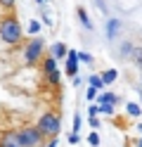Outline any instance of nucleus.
Returning <instances> with one entry per match:
<instances>
[{"instance_id": "nucleus-1", "label": "nucleus", "mask_w": 142, "mask_h": 147, "mask_svg": "<svg viewBox=\"0 0 142 147\" xmlns=\"http://www.w3.org/2000/svg\"><path fill=\"white\" fill-rule=\"evenodd\" d=\"M36 128L40 131V135L45 140H50V138H57L62 133V114H55V112H45L38 116L36 121Z\"/></svg>"}, {"instance_id": "nucleus-2", "label": "nucleus", "mask_w": 142, "mask_h": 147, "mask_svg": "<svg viewBox=\"0 0 142 147\" xmlns=\"http://www.w3.org/2000/svg\"><path fill=\"white\" fill-rule=\"evenodd\" d=\"M22 24L17 22V17H3V22H0V40L7 43V45H17L22 43Z\"/></svg>"}, {"instance_id": "nucleus-3", "label": "nucleus", "mask_w": 142, "mask_h": 147, "mask_svg": "<svg viewBox=\"0 0 142 147\" xmlns=\"http://www.w3.org/2000/svg\"><path fill=\"white\" fill-rule=\"evenodd\" d=\"M43 55H45V40L33 36V38L26 43V48H24V62L28 67H33V64H38L43 59Z\"/></svg>"}, {"instance_id": "nucleus-4", "label": "nucleus", "mask_w": 142, "mask_h": 147, "mask_svg": "<svg viewBox=\"0 0 142 147\" xmlns=\"http://www.w3.org/2000/svg\"><path fill=\"white\" fill-rule=\"evenodd\" d=\"M17 133H19V145L22 147H43L45 145V138L40 135V131L36 126H26Z\"/></svg>"}, {"instance_id": "nucleus-5", "label": "nucleus", "mask_w": 142, "mask_h": 147, "mask_svg": "<svg viewBox=\"0 0 142 147\" xmlns=\"http://www.w3.org/2000/svg\"><path fill=\"white\" fill-rule=\"evenodd\" d=\"M64 74L66 76H76L78 74V57H76V50H69L66 52V67H64Z\"/></svg>"}, {"instance_id": "nucleus-6", "label": "nucleus", "mask_w": 142, "mask_h": 147, "mask_svg": "<svg viewBox=\"0 0 142 147\" xmlns=\"http://www.w3.org/2000/svg\"><path fill=\"white\" fill-rule=\"evenodd\" d=\"M0 145L3 147H22L19 145V133L17 131H5L0 135Z\"/></svg>"}, {"instance_id": "nucleus-7", "label": "nucleus", "mask_w": 142, "mask_h": 147, "mask_svg": "<svg viewBox=\"0 0 142 147\" xmlns=\"http://www.w3.org/2000/svg\"><path fill=\"white\" fill-rule=\"evenodd\" d=\"M66 52H69V48H66L64 43H55L52 48H50V57H52V59H64Z\"/></svg>"}, {"instance_id": "nucleus-8", "label": "nucleus", "mask_w": 142, "mask_h": 147, "mask_svg": "<svg viewBox=\"0 0 142 147\" xmlns=\"http://www.w3.org/2000/svg\"><path fill=\"white\" fill-rule=\"evenodd\" d=\"M97 105H118V95L116 93H97Z\"/></svg>"}, {"instance_id": "nucleus-9", "label": "nucleus", "mask_w": 142, "mask_h": 147, "mask_svg": "<svg viewBox=\"0 0 142 147\" xmlns=\"http://www.w3.org/2000/svg\"><path fill=\"white\" fill-rule=\"evenodd\" d=\"M118 29H121V22H118V19H109V22H107V38L114 40V38L118 36Z\"/></svg>"}, {"instance_id": "nucleus-10", "label": "nucleus", "mask_w": 142, "mask_h": 147, "mask_svg": "<svg viewBox=\"0 0 142 147\" xmlns=\"http://www.w3.org/2000/svg\"><path fill=\"white\" fill-rule=\"evenodd\" d=\"M100 76H102V83H104V88H107V86H111L114 81H116L118 71H116V69H107V71H102Z\"/></svg>"}, {"instance_id": "nucleus-11", "label": "nucleus", "mask_w": 142, "mask_h": 147, "mask_svg": "<svg viewBox=\"0 0 142 147\" xmlns=\"http://www.w3.org/2000/svg\"><path fill=\"white\" fill-rule=\"evenodd\" d=\"M57 69V59H52V57H43V74L47 76L50 71H55Z\"/></svg>"}, {"instance_id": "nucleus-12", "label": "nucleus", "mask_w": 142, "mask_h": 147, "mask_svg": "<svg viewBox=\"0 0 142 147\" xmlns=\"http://www.w3.org/2000/svg\"><path fill=\"white\" fill-rule=\"evenodd\" d=\"M88 83H90L92 88H97V90H102V88H104V83H102V76H100V74H90V76H88Z\"/></svg>"}, {"instance_id": "nucleus-13", "label": "nucleus", "mask_w": 142, "mask_h": 147, "mask_svg": "<svg viewBox=\"0 0 142 147\" xmlns=\"http://www.w3.org/2000/svg\"><path fill=\"white\" fill-rule=\"evenodd\" d=\"M47 81H50V86H59V83H62V74H59V69H55V71L47 74Z\"/></svg>"}, {"instance_id": "nucleus-14", "label": "nucleus", "mask_w": 142, "mask_h": 147, "mask_svg": "<svg viewBox=\"0 0 142 147\" xmlns=\"http://www.w3.org/2000/svg\"><path fill=\"white\" fill-rule=\"evenodd\" d=\"M126 112H128L130 116H140V114H142V107H140L137 102H128V105H126Z\"/></svg>"}, {"instance_id": "nucleus-15", "label": "nucleus", "mask_w": 142, "mask_h": 147, "mask_svg": "<svg viewBox=\"0 0 142 147\" xmlns=\"http://www.w3.org/2000/svg\"><path fill=\"white\" fill-rule=\"evenodd\" d=\"M78 19H81V24L85 26V29H92V22L88 19V14H85V10H83V7H78Z\"/></svg>"}, {"instance_id": "nucleus-16", "label": "nucleus", "mask_w": 142, "mask_h": 147, "mask_svg": "<svg viewBox=\"0 0 142 147\" xmlns=\"http://www.w3.org/2000/svg\"><path fill=\"white\" fill-rule=\"evenodd\" d=\"M81 126H83V119H81L78 112H76V114H73V126H71L73 131H71V133H78V131H81Z\"/></svg>"}, {"instance_id": "nucleus-17", "label": "nucleus", "mask_w": 142, "mask_h": 147, "mask_svg": "<svg viewBox=\"0 0 142 147\" xmlns=\"http://www.w3.org/2000/svg\"><path fill=\"white\" fill-rule=\"evenodd\" d=\"M28 33H31V36H38V33H40V22H28Z\"/></svg>"}, {"instance_id": "nucleus-18", "label": "nucleus", "mask_w": 142, "mask_h": 147, "mask_svg": "<svg viewBox=\"0 0 142 147\" xmlns=\"http://www.w3.org/2000/svg\"><path fill=\"white\" fill-rule=\"evenodd\" d=\"M88 145H92V147H100V133H97V131H92V133L88 135Z\"/></svg>"}, {"instance_id": "nucleus-19", "label": "nucleus", "mask_w": 142, "mask_h": 147, "mask_svg": "<svg viewBox=\"0 0 142 147\" xmlns=\"http://www.w3.org/2000/svg\"><path fill=\"white\" fill-rule=\"evenodd\" d=\"M100 107V114H107V116H114V105H97Z\"/></svg>"}, {"instance_id": "nucleus-20", "label": "nucleus", "mask_w": 142, "mask_h": 147, "mask_svg": "<svg viewBox=\"0 0 142 147\" xmlns=\"http://www.w3.org/2000/svg\"><path fill=\"white\" fill-rule=\"evenodd\" d=\"M130 57H133V59H135L140 67H142V48H133V55H130Z\"/></svg>"}, {"instance_id": "nucleus-21", "label": "nucleus", "mask_w": 142, "mask_h": 147, "mask_svg": "<svg viewBox=\"0 0 142 147\" xmlns=\"http://www.w3.org/2000/svg\"><path fill=\"white\" fill-rule=\"evenodd\" d=\"M133 55V45L130 43H123V50H121V57H130Z\"/></svg>"}, {"instance_id": "nucleus-22", "label": "nucleus", "mask_w": 142, "mask_h": 147, "mask_svg": "<svg viewBox=\"0 0 142 147\" xmlns=\"http://www.w3.org/2000/svg\"><path fill=\"white\" fill-rule=\"evenodd\" d=\"M97 93H100V90H97V88H92V86H90L88 90H85V97H88V100H90V102H92V100H95V97H97Z\"/></svg>"}, {"instance_id": "nucleus-23", "label": "nucleus", "mask_w": 142, "mask_h": 147, "mask_svg": "<svg viewBox=\"0 0 142 147\" xmlns=\"http://www.w3.org/2000/svg\"><path fill=\"white\" fill-rule=\"evenodd\" d=\"M76 57H78V62H85V64H90V62H92V57H90L88 52H76Z\"/></svg>"}, {"instance_id": "nucleus-24", "label": "nucleus", "mask_w": 142, "mask_h": 147, "mask_svg": "<svg viewBox=\"0 0 142 147\" xmlns=\"http://www.w3.org/2000/svg\"><path fill=\"white\" fill-rule=\"evenodd\" d=\"M0 7H3V10H12V7H14V0H0Z\"/></svg>"}, {"instance_id": "nucleus-25", "label": "nucleus", "mask_w": 142, "mask_h": 147, "mask_svg": "<svg viewBox=\"0 0 142 147\" xmlns=\"http://www.w3.org/2000/svg\"><path fill=\"white\" fill-rule=\"evenodd\" d=\"M69 142H71V145H78V142H81V135H78V133H69Z\"/></svg>"}, {"instance_id": "nucleus-26", "label": "nucleus", "mask_w": 142, "mask_h": 147, "mask_svg": "<svg viewBox=\"0 0 142 147\" xmlns=\"http://www.w3.org/2000/svg\"><path fill=\"white\" fill-rule=\"evenodd\" d=\"M90 128H92V131H97V128H100V119L97 116H90Z\"/></svg>"}, {"instance_id": "nucleus-27", "label": "nucleus", "mask_w": 142, "mask_h": 147, "mask_svg": "<svg viewBox=\"0 0 142 147\" xmlns=\"http://www.w3.org/2000/svg\"><path fill=\"white\" fill-rule=\"evenodd\" d=\"M88 114H90V116H97V114H100V107H97V105H90V107H88Z\"/></svg>"}, {"instance_id": "nucleus-28", "label": "nucleus", "mask_w": 142, "mask_h": 147, "mask_svg": "<svg viewBox=\"0 0 142 147\" xmlns=\"http://www.w3.org/2000/svg\"><path fill=\"white\" fill-rule=\"evenodd\" d=\"M57 145H59V140H57V138H50V140H47L43 147H57Z\"/></svg>"}, {"instance_id": "nucleus-29", "label": "nucleus", "mask_w": 142, "mask_h": 147, "mask_svg": "<svg viewBox=\"0 0 142 147\" xmlns=\"http://www.w3.org/2000/svg\"><path fill=\"white\" fill-rule=\"evenodd\" d=\"M135 147H142V138H137V140H135Z\"/></svg>"}, {"instance_id": "nucleus-30", "label": "nucleus", "mask_w": 142, "mask_h": 147, "mask_svg": "<svg viewBox=\"0 0 142 147\" xmlns=\"http://www.w3.org/2000/svg\"><path fill=\"white\" fill-rule=\"evenodd\" d=\"M137 131H140V133H142V123H137Z\"/></svg>"}, {"instance_id": "nucleus-31", "label": "nucleus", "mask_w": 142, "mask_h": 147, "mask_svg": "<svg viewBox=\"0 0 142 147\" xmlns=\"http://www.w3.org/2000/svg\"><path fill=\"white\" fill-rule=\"evenodd\" d=\"M36 3H47V0H36Z\"/></svg>"}, {"instance_id": "nucleus-32", "label": "nucleus", "mask_w": 142, "mask_h": 147, "mask_svg": "<svg viewBox=\"0 0 142 147\" xmlns=\"http://www.w3.org/2000/svg\"><path fill=\"white\" fill-rule=\"evenodd\" d=\"M0 147H3V145H0Z\"/></svg>"}]
</instances>
